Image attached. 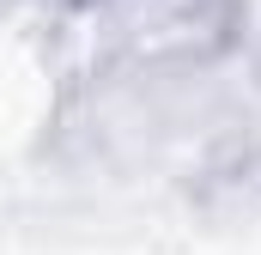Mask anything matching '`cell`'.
Segmentation results:
<instances>
[{
	"mask_svg": "<svg viewBox=\"0 0 261 255\" xmlns=\"http://www.w3.org/2000/svg\"><path fill=\"white\" fill-rule=\"evenodd\" d=\"M97 31L128 73H200L243 49L249 0H116Z\"/></svg>",
	"mask_w": 261,
	"mask_h": 255,
	"instance_id": "1",
	"label": "cell"
},
{
	"mask_svg": "<svg viewBox=\"0 0 261 255\" xmlns=\"http://www.w3.org/2000/svg\"><path fill=\"white\" fill-rule=\"evenodd\" d=\"M43 12H55V18H103L116 0H37Z\"/></svg>",
	"mask_w": 261,
	"mask_h": 255,
	"instance_id": "2",
	"label": "cell"
}]
</instances>
